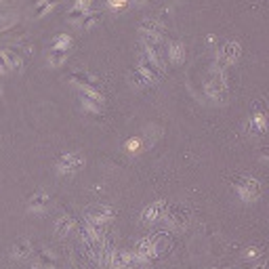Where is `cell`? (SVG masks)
Masks as SVG:
<instances>
[{
    "instance_id": "obj_1",
    "label": "cell",
    "mask_w": 269,
    "mask_h": 269,
    "mask_svg": "<svg viewBox=\"0 0 269 269\" xmlns=\"http://www.w3.org/2000/svg\"><path fill=\"white\" fill-rule=\"evenodd\" d=\"M139 34H141V40L147 44H160L162 38H164V26L162 21L156 17L143 19L141 26H139Z\"/></svg>"
},
{
    "instance_id": "obj_2",
    "label": "cell",
    "mask_w": 269,
    "mask_h": 269,
    "mask_svg": "<svg viewBox=\"0 0 269 269\" xmlns=\"http://www.w3.org/2000/svg\"><path fill=\"white\" fill-rule=\"evenodd\" d=\"M233 185L244 202H256L261 198V183L252 177H236Z\"/></svg>"
},
{
    "instance_id": "obj_3",
    "label": "cell",
    "mask_w": 269,
    "mask_h": 269,
    "mask_svg": "<svg viewBox=\"0 0 269 269\" xmlns=\"http://www.w3.org/2000/svg\"><path fill=\"white\" fill-rule=\"evenodd\" d=\"M240 53H242V46H240L238 42H233V40L225 42V44H223V49H221L219 55H217L215 69H217V72H223V74H225L227 65L236 63V61L240 59Z\"/></svg>"
},
{
    "instance_id": "obj_4",
    "label": "cell",
    "mask_w": 269,
    "mask_h": 269,
    "mask_svg": "<svg viewBox=\"0 0 269 269\" xmlns=\"http://www.w3.org/2000/svg\"><path fill=\"white\" fill-rule=\"evenodd\" d=\"M204 91L206 95L213 99V101H225L227 97V84H225V74L223 72H215L208 76L206 84H204Z\"/></svg>"
},
{
    "instance_id": "obj_5",
    "label": "cell",
    "mask_w": 269,
    "mask_h": 269,
    "mask_svg": "<svg viewBox=\"0 0 269 269\" xmlns=\"http://www.w3.org/2000/svg\"><path fill=\"white\" fill-rule=\"evenodd\" d=\"M137 69L141 74H145L151 82H158V80L162 78V72H164V67H162L156 59H151V57H147L143 53H141V59H139V67Z\"/></svg>"
},
{
    "instance_id": "obj_6",
    "label": "cell",
    "mask_w": 269,
    "mask_h": 269,
    "mask_svg": "<svg viewBox=\"0 0 269 269\" xmlns=\"http://www.w3.org/2000/svg\"><path fill=\"white\" fill-rule=\"evenodd\" d=\"M80 103H82V108L93 112V114H101L103 110V93H97V91H80L78 95Z\"/></svg>"
},
{
    "instance_id": "obj_7",
    "label": "cell",
    "mask_w": 269,
    "mask_h": 269,
    "mask_svg": "<svg viewBox=\"0 0 269 269\" xmlns=\"http://www.w3.org/2000/svg\"><path fill=\"white\" fill-rule=\"evenodd\" d=\"M67 78L72 80L74 84H78L82 91H97V93H101V80L97 76L88 74V72H72Z\"/></svg>"
},
{
    "instance_id": "obj_8",
    "label": "cell",
    "mask_w": 269,
    "mask_h": 269,
    "mask_svg": "<svg viewBox=\"0 0 269 269\" xmlns=\"http://www.w3.org/2000/svg\"><path fill=\"white\" fill-rule=\"evenodd\" d=\"M82 168V158L78 154H72V151H67V154H61L57 158V170L61 174H72L76 170Z\"/></svg>"
},
{
    "instance_id": "obj_9",
    "label": "cell",
    "mask_w": 269,
    "mask_h": 269,
    "mask_svg": "<svg viewBox=\"0 0 269 269\" xmlns=\"http://www.w3.org/2000/svg\"><path fill=\"white\" fill-rule=\"evenodd\" d=\"M164 217L170 225H174V227H185L187 225V210H185V206H179V204H166V210H164Z\"/></svg>"
},
{
    "instance_id": "obj_10",
    "label": "cell",
    "mask_w": 269,
    "mask_h": 269,
    "mask_svg": "<svg viewBox=\"0 0 269 269\" xmlns=\"http://www.w3.org/2000/svg\"><path fill=\"white\" fill-rule=\"evenodd\" d=\"M114 215H116V210L112 206H105V204H97V206L86 208V221L93 225L103 223V221H110Z\"/></svg>"
},
{
    "instance_id": "obj_11",
    "label": "cell",
    "mask_w": 269,
    "mask_h": 269,
    "mask_svg": "<svg viewBox=\"0 0 269 269\" xmlns=\"http://www.w3.org/2000/svg\"><path fill=\"white\" fill-rule=\"evenodd\" d=\"M32 269H55L57 267V261H55V256H53V252H49V250H36L34 252L32 250Z\"/></svg>"
},
{
    "instance_id": "obj_12",
    "label": "cell",
    "mask_w": 269,
    "mask_h": 269,
    "mask_svg": "<svg viewBox=\"0 0 269 269\" xmlns=\"http://www.w3.org/2000/svg\"><path fill=\"white\" fill-rule=\"evenodd\" d=\"M164 57H166V61H170L174 65L183 63L185 61V46L179 40H168L164 46Z\"/></svg>"
},
{
    "instance_id": "obj_13",
    "label": "cell",
    "mask_w": 269,
    "mask_h": 269,
    "mask_svg": "<svg viewBox=\"0 0 269 269\" xmlns=\"http://www.w3.org/2000/svg\"><path fill=\"white\" fill-rule=\"evenodd\" d=\"M135 256L139 261H147V259H154V256H158V248L154 244V238H145L137 244V250H135Z\"/></svg>"
},
{
    "instance_id": "obj_14",
    "label": "cell",
    "mask_w": 269,
    "mask_h": 269,
    "mask_svg": "<svg viewBox=\"0 0 269 269\" xmlns=\"http://www.w3.org/2000/svg\"><path fill=\"white\" fill-rule=\"evenodd\" d=\"M164 210H166V202L164 200H156V202H151L143 213H141V219H143V223H151V221H158L162 215H164Z\"/></svg>"
},
{
    "instance_id": "obj_15",
    "label": "cell",
    "mask_w": 269,
    "mask_h": 269,
    "mask_svg": "<svg viewBox=\"0 0 269 269\" xmlns=\"http://www.w3.org/2000/svg\"><path fill=\"white\" fill-rule=\"evenodd\" d=\"M51 206V198L46 196L44 192H36L30 200H28V208L34 210V213H40V210H46Z\"/></svg>"
},
{
    "instance_id": "obj_16",
    "label": "cell",
    "mask_w": 269,
    "mask_h": 269,
    "mask_svg": "<svg viewBox=\"0 0 269 269\" xmlns=\"http://www.w3.org/2000/svg\"><path fill=\"white\" fill-rule=\"evenodd\" d=\"M30 254H32V244L28 240H23V238L17 240L13 244V248H11V256H13V259H19V261L30 259Z\"/></svg>"
},
{
    "instance_id": "obj_17",
    "label": "cell",
    "mask_w": 269,
    "mask_h": 269,
    "mask_svg": "<svg viewBox=\"0 0 269 269\" xmlns=\"http://www.w3.org/2000/svg\"><path fill=\"white\" fill-rule=\"evenodd\" d=\"M0 55H3V59L7 63V69H17L21 67V55L15 51V49H5L0 51Z\"/></svg>"
},
{
    "instance_id": "obj_18",
    "label": "cell",
    "mask_w": 269,
    "mask_h": 269,
    "mask_svg": "<svg viewBox=\"0 0 269 269\" xmlns=\"http://www.w3.org/2000/svg\"><path fill=\"white\" fill-rule=\"evenodd\" d=\"M131 82H133V86H137V88H147V86L154 84L145 74L139 72V69H133V72H131Z\"/></svg>"
},
{
    "instance_id": "obj_19",
    "label": "cell",
    "mask_w": 269,
    "mask_h": 269,
    "mask_svg": "<svg viewBox=\"0 0 269 269\" xmlns=\"http://www.w3.org/2000/svg\"><path fill=\"white\" fill-rule=\"evenodd\" d=\"M74 225H76V221L72 217H61L59 221H57V236H65Z\"/></svg>"
},
{
    "instance_id": "obj_20",
    "label": "cell",
    "mask_w": 269,
    "mask_h": 269,
    "mask_svg": "<svg viewBox=\"0 0 269 269\" xmlns=\"http://www.w3.org/2000/svg\"><path fill=\"white\" fill-rule=\"evenodd\" d=\"M69 46H72V38L67 36V34H57L53 38V46L51 49H63V51H69Z\"/></svg>"
},
{
    "instance_id": "obj_21",
    "label": "cell",
    "mask_w": 269,
    "mask_h": 269,
    "mask_svg": "<svg viewBox=\"0 0 269 269\" xmlns=\"http://www.w3.org/2000/svg\"><path fill=\"white\" fill-rule=\"evenodd\" d=\"M67 53H69V51H63V49H51V53H49V63H51V65H61V63L67 59Z\"/></svg>"
},
{
    "instance_id": "obj_22",
    "label": "cell",
    "mask_w": 269,
    "mask_h": 269,
    "mask_svg": "<svg viewBox=\"0 0 269 269\" xmlns=\"http://www.w3.org/2000/svg\"><path fill=\"white\" fill-rule=\"evenodd\" d=\"M97 21H101V13H91V11H88V13L82 19H80V26H82V28H91V26H95Z\"/></svg>"
},
{
    "instance_id": "obj_23",
    "label": "cell",
    "mask_w": 269,
    "mask_h": 269,
    "mask_svg": "<svg viewBox=\"0 0 269 269\" xmlns=\"http://www.w3.org/2000/svg\"><path fill=\"white\" fill-rule=\"evenodd\" d=\"M34 3H36V13L38 15H44L46 11H49L57 3V0H34Z\"/></svg>"
},
{
    "instance_id": "obj_24",
    "label": "cell",
    "mask_w": 269,
    "mask_h": 269,
    "mask_svg": "<svg viewBox=\"0 0 269 269\" xmlns=\"http://www.w3.org/2000/svg\"><path fill=\"white\" fill-rule=\"evenodd\" d=\"M91 5H93V0H76L74 9H76V11H80V13H88Z\"/></svg>"
},
{
    "instance_id": "obj_25",
    "label": "cell",
    "mask_w": 269,
    "mask_h": 269,
    "mask_svg": "<svg viewBox=\"0 0 269 269\" xmlns=\"http://www.w3.org/2000/svg\"><path fill=\"white\" fill-rule=\"evenodd\" d=\"M263 254V248L259 246H252V248H246V259H256V256Z\"/></svg>"
},
{
    "instance_id": "obj_26",
    "label": "cell",
    "mask_w": 269,
    "mask_h": 269,
    "mask_svg": "<svg viewBox=\"0 0 269 269\" xmlns=\"http://www.w3.org/2000/svg\"><path fill=\"white\" fill-rule=\"evenodd\" d=\"M108 7L110 9H124L126 7V0H108Z\"/></svg>"
},
{
    "instance_id": "obj_27",
    "label": "cell",
    "mask_w": 269,
    "mask_h": 269,
    "mask_svg": "<svg viewBox=\"0 0 269 269\" xmlns=\"http://www.w3.org/2000/svg\"><path fill=\"white\" fill-rule=\"evenodd\" d=\"M254 269H267V265H265V263H261L259 267H254Z\"/></svg>"
},
{
    "instance_id": "obj_28",
    "label": "cell",
    "mask_w": 269,
    "mask_h": 269,
    "mask_svg": "<svg viewBox=\"0 0 269 269\" xmlns=\"http://www.w3.org/2000/svg\"><path fill=\"white\" fill-rule=\"evenodd\" d=\"M141 3H143V0H141Z\"/></svg>"
}]
</instances>
